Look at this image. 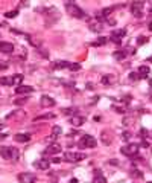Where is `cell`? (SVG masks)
Wrapping results in <instances>:
<instances>
[{
  "label": "cell",
  "instance_id": "obj_1",
  "mask_svg": "<svg viewBox=\"0 0 152 183\" xmlns=\"http://www.w3.org/2000/svg\"><path fill=\"white\" fill-rule=\"evenodd\" d=\"M65 11H67V14L70 16V17L73 18H81V20H85L87 18V14H85V11H82L78 5H76L73 0H65Z\"/></svg>",
  "mask_w": 152,
  "mask_h": 183
},
{
  "label": "cell",
  "instance_id": "obj_2",
  "mask_svg": "<svg viewBox=\"0 0 152 183\" xmlns=\"http://www.w3.org/2000/svg\"><path fill=\"white\" fill-rule=\"evenodd\" d=\"M0 156L5 159V160H12V162H15L17 159H19L20 153L17 148H14V146H2L0 148Z\"/></svg>",
  "mask_w": 152,
  "mask_h": 183
},
{
  "label": "cell",
  "instance_id": "obj_3",
  "mask_svg": "<svg viewBox=\"0 0 152 183\" xmlns=\"http://www.w3.org/2000/svg\"><path fill=\"white\" fill-rule=\"evenodd\" d=\"M97 145V141H96L93 136H90V134H84L81 139H79V142H78V146L81 148V150H87V148H95Z\"/></svg>",
  "mask_w": 152,
  "mask_h": 183
},
{
  "label": "cell",
  "instance_id": "obj_4",
  "mask_svg": "<svg viewBox=\"0 0 152 183\" xmlns=\"http://www.w3.org/2000/svg\"><path fill=\"white\" fill-rule=\"evenodd\" d=\"M120 153L126 157H135L138 154V145L137 144H128V145L120 148Z\"/></svg>",
  "mask_w": 152,
  "mask_h": 183
},
{
  "label": "cell",
  "instance_id": "obj_5",
  "mask_svg": "<svg viewBox=\"0 0 152 183\" xmlns=\"http://www.w3.org/2000/svg\"><path fill=\"white\" fill-rule=\"evenodd\" d=\"M85 157H87L85 153H73V151L64 153V160L67 162H79V160H84Z\"/></svg>",
  "mask_w": 152,
  "mask_h": 183
},
{
  "label": "cell",
  "instance_id": "obj_6",
  "mask_svg": "<svg viewBox=\"0 0 152 183\" xmlns=\"http://www.w3.org/2000/svg\"><path fill=\"white\" fill-rule=\"evenodd\" d=\"M131 12H133L134 17H137V18L143 17V2H140V0L133 2V5H131Z\"/></svg>",
  "mask_w": 152,
  "mask_h": 183
},
{
  "label": "cell",
  "instance_id": "obj_7",
  "mask_svg": "<svg viewBox=\"0 0 152 183\" xmlns=\"http://www.w3.org/2000/svg\"><path fill=\"white\" fill-rule=\"evenodd\" d=\"M19 182L20 183H35L37 182V176L32 172H21L19 174Z\"/></svg>",
  "mask_w": 152,
  "mask_h": 183
},
{
  "label": "cell",
  "instance_id": "obj_8",
  "mask_svg": "<svg viewBox=\"0 0 152 183\" xmlns=\"http://www.w3.org/2000/svg\"><path fill=\"white\" fill-rule=\"evenodd\" d=\"M59 153H61V145L57 144V142L49 144V146L44 151V154H49V156H55V154H59Z\"/></svg>",
  "mask_w": 152,
  "mask_h": 183
},
{
  "label": "cell",
  "instance_id": "obj_9",
  "mask_svg": "<svg viewBox=\"0 0 152 183\" xmlns=\"http://www.w3.org/2000/svg\"><path fill=\"white\" fill-rule=\"evenodd\" d=\"M34 166H35L37 169L46 171V169L50 168V160H47V159H40V160H35V162H34Z\"/></svg>",
  "mask_w": 152,
  "mask_h": 183
},
{
  "label": "cell",
  "instance_id": "obj_10",
  "mask_svg": "<svg viewBox=\"0 0 152 183\" xmlns=\"http://www.w3.org/2000/svg\"><path fill=\"white\" fill-rule=\"evenodd\" d=\"M40 104H41L43 107H55V105H57L55 99H53V98H50V96H47V95L41 96V99H40Z\"/></svg>",
  "mask_w": 152,
  "mask_h": 183
},
{
  "label": "cell",
  "instance_id": "obj_11",
  "mask_svg": "<svg viewBox=\"0 0 152 183\" xmlns=\"http://www.w3.org/2000/svg\"><path fill=\"white\" fill-rule=\"evenodd\" d=\"M14 51V44L9 41H2L0 43V52L2 54H12Z\"/></svg>",
  "mask_w": 152,
  "mask_h": 183
},
{
  "label": "cell",
  "instance_id": "obj_12",
  "mask_svg": "<svg viewBox=\"0 0 152 183\" xmlns=\"http://www.w3.org/2000/svg\"><path fill=\"white\" fill-rule=\"evenodd\" d=\"M70 63L69 61H64V60H58V61H53L52 63V67L55 70H61V69H69Z\"/></svg>",
  "mask_w": 152,
  "mask_h": 183
},
{
  "label": "cell",
  "instance_id": "obj_13",
  "mask_svg": "<svg viewBox=\"0 0 152 183\" xmlns=\"http://www.w3.org/2000/svg\"><path fill=\"white\" fill-rule=\"evenodd\" d=\"M69 122H70L73 127H81V125L85 122V118H84V116H78V114H75V116H72V118L69 119Z\"/></svg>",
  "mask_w": 152,
  "mask_h": 183
},
{
  "label": "cell",
  "instance_id": "obj_14",
  "mask_svg": "<svg viewBox=\"0 0 152 183\" xmlns=\"http://www.w3.org/2000/svg\"><path fill=\"white\" fill-rule=\"evenodd\" d=\"M23 116H26V111L24 110H21V109H19V110H15V111H11L8 116H6V119H21Z\"/></svg>",
  "mask_w": 152,
  "mask_h": 183
},
{
  "label": "cell",
  "instance_id": "obj_15",
  "mask_svg": "<svg viewBox=\"0 0 152 183\" xmlns=\"http://www.w3.org/2000/svg\"><path fill=\"white\" fill-rule=\"evenodd\" d=\"M34 92V87H31V86H19L17 89H15V93L17 95H29V93H32Z\"/></svg>",
  "mask_w": 152,
  "mask_h": 183
},
{
  "label": "cell",
  "instance_id": "obj_16",
  "mask_svg": "<svg viewBox=\"0 0 152 183\" xmlns=\"http://www.w3.org/2000/svg\"><path fill=\"white\" fill-rule=\"evenodd\" d=\"M14 139L20 142V144H27L29 141H31V136L29 134H24V133H19V134H15L14 136Z\"/></svg>",
  "mask_w": 152,
  "mask_h": 183
},
{
  "label": "cell",
  "instance_id": "obj_17",
  "mask_svg": "<svg viewBox=\"0 0 152 183\" xmlns=\"http://www.w3.org/2000/svg\"><path fill=\"white\" fill-rule=\"evenodd\" d=\"M55 118L57 116L53 113H46V114H41V116H35L34 122H37V121H49V119H55Z\"/></svg>",
  "mask_w": 152,
  "mask_h": 183
},
{
  "label": "cell",
  "instance_id": "obj_18",
  "mask_svg": "<svg viewBox=\"0 0 152 183\" xmlns=\"http://www.w3.org/2000/svg\"><path fill=\"white\" fill-rule=\"evenodd\" d=\"M103 86H111L116 83V79H114V75H105V76H102V81H100Z\"/></svg>",
  "mask_w": 152,
  "mask_h": 183
},
{
  "label": "cell",
  "instance_id": "obj_19",
  "mask_svg": "<svg viewBox=\"0 0 152 183\" xmlns=\"http://www.w3.org/2000/svg\"><path fill=\"white\" fill-rule=\"evenodd\" d=\"M149 72H151V69H149V67H148V66H140V67H138V76H140V78H146V76H148V75H149Z\"/></svg>",
  "mask_w": 152,
  "mask_h": 183
},
{
  "label": "cell",
  "instance_id": "obj_20",
  "mask_svg": "<svg viewBox=\"0 0 152 183\" xmlns=\"http://www.w3.org/2000/svg\"><path fill=\"white\" fill-rule=\"evenodd\" d=\"M61 113L65 116H75L78 114V109L76 107H69V109H61Z\"/></svg>",
  "mask_w": 152,
  "mask_h": 183
},
{
  "label": "cell",
  "instance_id": "obj_21",
  "mask_svg": "<svg viewBox=\"0 0 152 183\" xmlns=\"http://www.w3.org/2000/svg\"><path fill=\"white\" fill-rule=\"evenodd\" d=\"M100 141H102L103 145H107V146L111 144V136H108V131H102V134H100Z\"/></svg>",
  "mask_w": 152,
  "mask_h": 183
},
{
  "label": "cell",
  "instance_id": "obj_22",
  "mask_svg": "<svg viewBox=\"0 0 152 183\" xmlns=\"http://www.w3.org/2000/svg\"><path fill=\"white\" fill-rule=\"evenodd\" d=\"M21 81H23V75H14V76H11V86H19L21 84Z\"/></svg>",
  "mask_w": 152,
  "mask_h": 183
},
{
  "label": "cell",
  "instance_id": "obj_23",
  "mask_svg": "<svg viewBox=\"0 0 152 183\" xmlns=\"http://www.w3.org/2000/svg\"><path fill=\"white\" fill-rule=\"evenodd\" d=\"M93 183H107V179L102 176L100 171H97L95 174V179H93Z\"/></svg>",
  "mask_w": 152,
  "mask_h": 183
},
{
  "label": "cell",
  "instance_id": "obj_24",
  "mask_svg": "<svg viewBox=\"0 0 152 183\" xmlns=\"http://www.w3.org/2000/svg\"><path fill=\"white\" fill-rule=\"evenodd\" d=\"M113 55H114V60H117V61H122V60H125L126 52H125V49H123V51H116Z\"/></svg>",
  "mask_w": 152,
  "mask_h": 183
},
{
  "label": "cell",
  "instance_id": "obj_25",
  "mask_svg": "<svg viewBox=\"0 0 152 183\" xmlns=\"http://www.w3.org/2000/svg\"><path fill=\"white\" fill-rule=\"evenodd\" d=\"M90 31H93V32H100V31H102V25L96 20L95 23H90Z\"/></svg>",
  "mask_w": 152,
  "mask_h": 183
},
{
  "label": "cell",
  "instance_id": "obj_26",
  "mask_svg": "<svg viewBox=\"0 0 152 183\" xmlns=\"http://www.w3.org/2000/svg\"><path fill=\"white\" fill-rule=\"evenodd\" d=\"M62 133V130H61V127H58V125H55V127L52 128V136H50V139L53 141V139H57L58 136Z\"/></svg>",
  "mask_w": 152,
  "mask_h": 183
},
{
  "label": "cell",
  "instance_id": "obj_27",
  "mask_svg": "<svg viewBox=\"0 0 152 183\" xmlns=\"http://www.w3.org/2000/svg\"><path fill=\"white\" fill-rule=\"evenodd\" d=\"M107 41H108L107 37H99L95 43H93V46H103V44H107Z\"/></svg>",
  "mask_w": 152,
  "mask_h": 183
},
{
  "label": "cell",
  "instance_id": "obj_28",
  "mask_svg": "<svg viewBox=\"0 0 152 183\" xmlns=\"http://www.w3.org/2000/svg\"><path fill=\"white\" fill-rule=\"evenodd\" d=\"M148 41H149V38H148V37H145V35L137 37V43H138V44H146Z\"/></svg>",
  "mask_w": 152,
  "mask_h": 183
},
{
  "label": "cell",
  "instance_id": "obj_29",
  "mask_svg": "<svg viewBox=\"0 0 152 183\" xmlns=\"http://www.w3.org/2000/svg\"><path fill=\"white\" fill-rule=\"evenodd\" d=\"M0 84L2 86H11V78H6V76L0 78Z\"/></svg>",
  "mask_w": 152,
  "mask_h": 183
},
{
  "label": "cell",
  "instance_id": "obj_30",
  "mask_svg": "<svg viewBox=\"0 0 152 183\" xmlns=\"http://www.w3.org/2000/svg\"><path fill=\"white\" fill-rule=\"evenodd\" d=\"M69 69H70V70H75V72H78V70H81V64H78V63H70Z\"/></svg>",
  "mask_w": 152,
  "mask_h": 183
},
{
  "label": "cell",
  "instance_id": "obj_31",
  "mask_svg": "<svg viewBox=\"0 0 152 183\" xmlns=\"http://www.w3.org/2000/svg\"><path fill=\"white\" fill-rule=\"evenodd\" d=\"M114 9H116V6H113V8H105V9L102 11V16H103V17H107L108 14H111V12H113Z\"/></svg>",
  "mask_w": 152,
  "mask_h": 183
},
{
  "label": "cell",
  "instance_id": "obj_32",
  "mask_svg": "<svg viewBox=\"0 0 152 183\" xmlns=\"http://www.w3.org/2000/svg\"><path fill=\"white\" fill-rule=\"evenodd\" d=\"M17 14H19V11L15 9V11H11V12H6V14H5V17H6V18H12V17H15Z\"/></svg>",
  "mask_w": 152,
  "mask_h": 183
},
{
  "label": "cell",
  "instance_id": "obj_33",
  "mask_svg": "<svg viewBox=\"0 0 152 183\" xmlns=\"http://www.w3.org/2000/svg\"><path fill=\"white\" fill-rule=\"evenodd\" d=\"M138 78H140V76H138V73H135V72L129 73V79H131V81H138Z\"/></svg>",
  "mask_w": 152,
  "mask_h": 183
},
{
  "label": "cell",
  "instance_id": "obj_34",
  "mask_svg": "<svg viewBox=\"0 0 152 183\" xmlns=\"http://www.w3.org/2000/svg\"><path fill=\"white\" fill-rule=\"evenodd\" d=\"M131 122H135V118H133V119H129V118H125V119H123V125H126V127H128Z\"/></svg>",
  "mask_w": 152,
  "mask_h": 183
},
{
  "label": "cell",
  "instance_id": "obj_35",
  "mask_svg": "<svg viewBox=\"0 0 152 183\" xmlns=\"http://www.w3.org/2000/svg\"><path fill=\"white\" fill-rule=\"evenodd\" d=\"M26 101H27V98H20V99H15L14 102H15V104H19V105H21V104H24Z\"/></svg>",
  "mask_w": 152,
  "mask_h": 183
},
{
  "label": "cell",
  "instance_id": "obj_36",
  "mask_svg": "<svg viewBox=\"0 0 152 183\" xmlns=\"http://www.w3.org/2000/svg\"><path fill=\"white\" fill-rule=\"evenodd\" d=\"M6 69H8V63L0 61V70H6Z\"/></svg>",
  "mask_w": 152,
  "mask_h": 183
},
{
  "label": "cell",
  "instance_id": "obj_37",
  "mask_svg": "<svg viewBox=\"0 0 152 183\" xmlns=\"http://www.w3.org/2000/svg\"><path fill=\"white\" fill-rule=\"evenodd\" d=\"M107 23H108V25H111V26H116V20H110V18H108V20H107Z\"/></svg>",
  "mask_w": 152,
  "mask_h": 183
},
{
  "label": "cell",
  "instance_id": "obj_38",
  "mask_svg": "<svg viewBox=\"0 0 152 183\" xmlns=\"http://www.w3.org/2000/svg\"><path fill=\"white\" fill-rule=\"evenodd\" d=\"M108 163H113V165H116V166H119V162H117V160H110Z\"/></svg>",
  "mask_w": 152,
  "mask_h": 183
},
{
  "label": "cell",
  "instance_id": "obj_39",
  "mask_svg": "<svg viewBox=\"0 0 152 183\" xmlns=\"http://www.w3.org/2000/svg\"><path fill=\"white\" fill-rule=\"evenodd\" d=\"M141 145L145 146V148H148V146H149V144H148V142H146V141H143V142H141Z\"/></svg>",
  "mask_w": 152,
  "mask_h": 183
},
{
  "label": "cell",
  "instance_id": "obj_40",
  "mask_svg": "<svg viewBox=\"0 0 152 183\" xmlns=\"http://www.w3.org/2000/svg\"><path fill=\"white\" fill-rule=\"evenodd\" d=\"M140 134H141V136H148V131H145V130H141V131H140Z\"/></svg>",
  "mask_w": 152,
  "mask_h": 183
},
{
  "label": "cell",
  "instance_id": "obj_41",
  "mask_svg": "<svg viewBox=\"0 0 152 183\" xmlns=\"http://www.w3.org/2000/svg\"><path fill=\"white\" fill-rule=\"evenodd\" d=\"M123 137H125V139H129V137H131V134H129V133H125V134H123Z\"/></svg>",
  "mask_w": 152,
  "mask_h": 183
},
{
  "label": "cell",
  "instance_id": "obj_42",
  "mask_svg": "<svg viewBox=\"0 0 152 183\" xmlns=\"http://www.w3.org/2000/svg\"><path fill=\"white\" fill-rule=\"evenodd\" d=\"M69 183H78V180H70Z\"/></svg>",
  "mask_w": 152,
  "mask_h": 183
},
{
  "label": "cell",
  "instance_id": "obj_43",
  "mask_svg": "<svg viewBox=\"0 0 152 183\" xmlns=\"http://www.w3.org/2000/svg\"><path fill=\"white\" fill-rule=\"evenodd\" d=\"M149 86H151V89H152V79H149Z\"/></svg>",
  "mask_w": 152,
  "mask_h": 183
},
{
  "label": "cell",
  "instance_id": "obj_44",
  "mask_svg": "<svg viewBox=\"0 0 152 183\" xmlns=\"http://www.w3.org/2000/svg\"><path fill=\"white\" fill-rule=\"evenodd\" d=\"M151 12H152V8H151Z\"/></svg>",
  "mask_w": 152,
  "mask_h": 183
},
{
  "label": "cell",
  "instance_id": "obj_45",
  "mask_svg": "<svg viewBox=\"0 0 152 183\" xmlns=\"http://www.w3.org/2000/svg\"><path fill=\"white\" fill-rule=\"evenodd\" d=\"M149 183H152V182H149Z\"/></svg>",
  "mask_w": 152,
  "mask_h": 183
}]
</instances>
